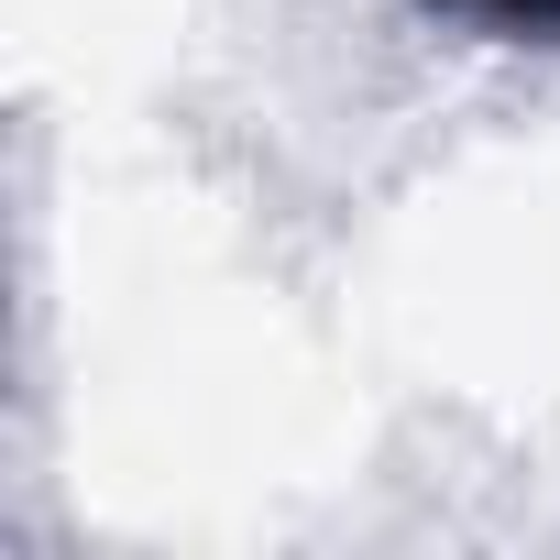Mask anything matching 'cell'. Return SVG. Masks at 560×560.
<instances>
[{
    "label": "cell",
    "instance_id": "1",
    "mask_svg": "<svg viewBox=\"0 0 560 560\" xmlns=\"http://www.w3.org/2000/svg\"><path fill=\"white\" fill-rule=\"evenodd\" d=\"M440 12H472L494 34H560V0H440Z\"/></svg>",
    "mask_w": 560,
    "mask_h": 560
}]
</instances>
